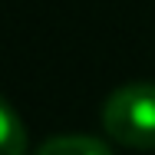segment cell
<instances>
[{
    "instance_id": "1",
    "label": "cell",
    "mask_w": 155,
    "mask_h": 155,
    "mask_svg": "<svg viewBox=\"0 0 155 155\" xmlns=\"http://www.w3.org/2000/svg\"><path fill=\"white\" fill-rule=\"evenodd\" d=\"M102 125L125 149H155V83H129L102 102Z\"/></svg>"
},
{
    "instance_id": "2",
    "label": "cell",
    "mask_w": 155,
    "mask_h": 155,
    "mask_svg": "<svg viewBox=\"0 0 155 155\" xmlns=\"http://www.w3.org/2000/svg\"><path fill=\"white\" fill-rule=\"evenodd\" d=\"M36 155H112V152L96 135H53L36 149Z\"/></svg>"
},
{
    "instance_id": "3",
    "label": "cell",
    "mask_w": 155,
    "mask_h": 155,
    "mask_svg": "<svg viewBox=\"0 0 155 155\" xmlns=\"http://www.w3.org/2000/svg\"><path fill=\"white\" fill-rule=\"evenodd\" d=\"M0 119H3V149H0V155H27V129L20 125V116L13 112V106L7 99L0 106Z\"/></svg>"
}]
</instances>
